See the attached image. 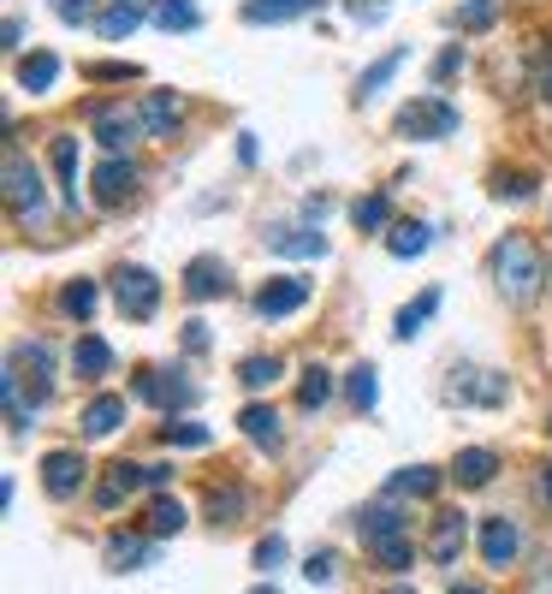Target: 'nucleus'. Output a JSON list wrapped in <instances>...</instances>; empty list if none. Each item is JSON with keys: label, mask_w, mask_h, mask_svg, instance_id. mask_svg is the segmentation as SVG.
I'll use <instances>...</instances> for the list:
<instances>
[{"label": "nucleus", "mask_w": 552, "mask_h": 594, "mask_svg": "<svg viewBox=\"0 0 552 594\" xmlns=\"http://www.w3.org/2000/svg\"><path fill=\"white\" fill-rule=\"evenodd\" d=\"M357 529H362V547L374 553V564H381V571H410V559H416L410 524H404V512H398L392 500L369 505V512L357 517Z\"/></svg>", "instance_id": "f257e3e1"}, {"label": "nucleus", "mask_w": 552, "mask_h": 594, "mask_svg": "<svg viewBox=\"0 0 552 594\" xmlns=\"http://www.w3.org/2000/svg\"><path fill=\"white\" fill-rule=\"evenodd\" d=\"M493 280H499V292L511 303H529L534 292H541L547 268H541V250H534L522 232H511V238L493 244Z\"/></svg>", "instance_id": "f03ea898"}, {"label": "nucleus", "mask_w": 552, "mask_h": 594, "mask_svg": "<svg viewBox=\"0 0 552 594\" xmlns=\"http://www.w3.org/2000/svg\"><path fill=\"white\" fill-rule=\"evenodd\" d=\"M7 381L31 404H42L54 393V345L48 339H19L12 345V363H7Z\"/></svg>", "instance_id": "7ed1b4c3"}, {"label": "nucleus", "mask_w": 552, "mask_h": 594, "mask_svg": "<svg viewBox=\"0 0 552 594\" xmlns=\"http://www.w3.org/2000/svg\"><path fill=\"white\" fill-rule=\"evenodd\" d=\"M463 125V113L446 96H416L398 108V137H452Z\"/></svg>", "instance_id": "20e7f679"}, {"label": "nucleus", "mask_w": 552, "mask_h": 594, "mask_svg": "<svg viewBox=\"0 0 552 594\" xmlns=\"http://www.w3.org/2000/svg\"><path fill=\"white\" fill-rule=\"evenodd\" d=\"M7 209L19 214V221H42V172L31 155L7 149Z\"/></svg>", "instance_id": "39448f33"}, {"label": "nucleus", "mask_w": 552, "mask_h": 594, "mask_svg": "<svg viewBox=\"0 0 552 594\" xmlns=\"http://www.w3.org/2000/svg\"><path fill=\"white\" fill-rule=\"evenodd\" d=\"M113 298H120V310L131 322H149V315L161 310V280H155L149 268H120L113 273Z\"/></svg>", "instance_id": "423d86ee"}, {"label": "nucleus", "mask_w": 552, "mask_h": 594, "mask_svg": "<svg viewBox=\"0 0 552 594\" xmlns=\"http://www.w3.org/2000/svg\"><path fill=\"white\" fill-rule=\"evenodd\" d=\"M131 399L155 404V411H179V404L196 399V386L179 381L172 369H143V374H131Z\"/></svg>", "instance_id": "0eeeda50"}, {"label": "nucleus", "mask_w": 552, "mask_h": 594, "mask_svg": "<svg viewBox=\"0 0 552 594\" xmlns=\"http://www.w3.org/2000/svg\"><path fill=\"white\" fill-rule=\"evenodd\" d=\"M95 202L101 209H120V202H131L137 197V161H131V155H108V161L95 167Z\"/></svg>", "instance_id": "6e6552de"}, {"label": "nucleus", "mask_w": 552, "mask_h": 594, "mask_svg": "<svg viewBox=\"0 0 552 594\" xmlns=\"http://www.w3.org/2000/svg\"><path fill=\"white\" fill-rule=\"evenodd\" d=\"M83 475H90V463H83V452H71V446L42 458V487H48L54 500H71L83 487Z\"/></svg>", "instance_id": "1a4fd4ad"}, {"label": "nucleus", "mask_w": 552, "mask_h": 594, "mask_svg": "<svg viewBox=\"0 0 552 594\" xmlns=\"http://www.w3.org/2000/svg\"><path fill=\"white\" fill-rule=\"evenodd\" d=\"M137 120H143V137H172V132H179V120H184L179 90H149L137 101Z\"/></svg>", "instance_id": "9d476101"}, {"label": "nucleus", "mask_w": 552, "mask_h": 594, "mask_svg": "<svg viewBox=\"0 0 552 594\" xmlns=\"http://www.w3.org/2000/svg\"><path fill=\"white\" fill-rule=\"evenodd\" d=\"M309 303V280H297V273H280V280H268L256 292V315H268V322H280V315H292Z\"/></svg>", "instance_id": "9b49d317"}, {"label": "nucleus", "mask_w": 552, "mask_h": 594, "mask_svg": "<svg viewBox=\"0 0 552 594\" xmlns=\"http://www.w3.org/2000/svg\"><path fill=\"white\" fill-rule=\"evenodd\" d=\"M522 553V535L511 517H482V559L493 564V571H511Z\"/></svg>", "instance_id": "f8f14e48"}, {"label": "nucleus", "mask_w": 552, "mask_h": 594, "mask_svg": "<svg viewBox=\"0 0 552 594\" xmlns=\"http://www.w3.org/2000/svg\"><path fill=\"white\" fill-rule=\"evenodd\" d=\"M268 250L273 256H292V262H315V256H327V238L315 226H273L268 232Z\"/></svg>", "instance_id": "ddd939ff"}, {"label": "nucleus", "mask_w": 552, "mask_h": 594, "mask_svg": "<svg viewBox=\"0 0 552 594\" xmlns=\"http://www.w3.org/2000/svg\"><path fill=\"white\" fill-rule=\"evenodd\" d=\"M137 487H149V463H131V458H120L113 463V475L101 482V494H95V505L101 512H113L125 494H137Z\"/></svg>", "instance_id": "4468645a"}, {"label": "nucleus", "mask_w": 552, "mask_h": 594, "mask_svg": "<svg viewBox=\"0 0 552 594\" xmlns=\"http://www.w3.org/2000/svg\"><path fill=\"white\" fill-rule=\"evenodd\" d=\"M95 137L108 143V155H125L131 143L143 137V120H137V113H113V108H95Z\"/></svg>", "instance_id": "2eb2a0df"}, {"label": "nucleus", "mask_w": 552, "mask_h": 594, "mask_svg": "<svg viewBox=\"0 0 552 594\" xmlns=\"http://www.w3.org/2000/svg\"><path fill=\"white\" fill-rule=\"evenodd\" d=\"M493 475H499V452H487V446H463L452 458V482L458 487H487Z\"/></svg>", "instance_id": "dca6fc26"}, {"label": "nucleus", "mask_w": 552, "mask_h": 594, "mask_svg": "<svg viewBox=\"0 0 552 594\" xmlns=\"http://www.w3.org/2000/svg\"><path fill=\"white\" fill-rule=\"evenodd\" d=\"M458 553H463V512H440L433 517V535H428V559L458 564Z\"/></svg>", "instance_id": "f3484780"}, {"label": "nucleus", "mask_w": 552, "mask_h": 594, "mask_svg": "<svg viewBox=\"0 0 552 594\" xmlns=\"http://www.w3.org/2000/svg\"><path fill=\"white\" fill-rule=\"evenodd\" d=\"M184 292H191L196 303L221 298L226 292V262H221V256H196V262L184 268Z\"/></svg>", "instance_id": "a211bd4d"}, {"label": "nucleus", "mask_w": 552, "mask_h": 594, "mask_svg": "<svg viewBox=\"0 0 552 594\" xmlns=\"http://www.w3.org/2000/svg\"><path fill=\"white\" fill-rule=\"evenodd\" d=\"M446 399H452V404H505V374H475V381L463 374V381L446 386Z\"/></svg>", "instance_id": "6ab92c4d"}, {"label": "nucleus", "mask_w": 552, "mask_h": 594, "mask_svg": "<svg viewBox=\"0 0 552 594\" xmlns=\"http://www.w3.org/2000/svg\"><path fill=\"white\" fill-rule=\"evenodd\" d=\"M322 0H244V24H285V19H303L315 12Z\"/></svg>", "instance_id": "aec40b11"}, {"label": "nucleus", "mask_w": 552, "mask_h": 594, "mask_svg": "<svg viewBox=\"0 0 552 594\" xmlns=\"http://www.w3.org/2000/svg\"><path fill=\"white\" fill-rule=\"evenodd\" d=\"M78 423H83V434H90V440H101V434H113V428L125 423V399H113V393L90 399V404H83V416H78Z\"/></svg>", "instance_id": "412c9836"}, {"label": "nucleus", "mask_w": 552, "mask_h": 594, "mask_svg": "<svg viewBox=\"0 0 552 594\" xmlns=\"http://www.w3.org/2000/svg\"><path fill=\"white\" fill-rule=\"evenodd\" d=\"M143 19H149V12H143V0H113V7L95 19V31L108 36V42H120V36H131V31H137Z\"/></svg>", "instance_id": "4be33fe9"}, {"label": "nucleus", "mask_w": 552, "mask_h": 594, "mask_svg": "<svg viewBox=\"0 0 552 594\" xmlns=\"http://www.w3.org/2000/svg\"><path fill=\"white\" fill-rule=\"evenodd\" d=\"M238 428L250 434V440L261 446V452H273V446H280V416H273V404H244Z\"/></svg>", "instance_id": "5701e85b"}, {"label": "nucleus", "mask_w": 552, "mask_h": 594, "mask_svg": "<svg viewBox=\"0 0 552 594\" xmlns=\"http://www.w3.org/2000/svg\"><path fill=\"white\" fill-rule=\"evenodd\" d=\"M433 487H440V470H428V463H416V470H398L386 482L392 500H433Z\"/></svg>", "instance_id": "b1692460"}, {"label": "nucleus", "mask_w": 552, "mask_h": 594, "mask_svg": "<svg viewBox=\"0 0 552 594\" xmlns=\"http://www.w3.org/2000/svg\"><path fill=\"white\" fill-rule=\"evenodd\" d=\"M71 369H78L83 381H101V374L113 369V351H108V339H95V333H83V339H78V351H71Z\"/></svg>", "instance_id": "393cba45"}, {"label": "nucleus", "mask_w": 552, "mask_h": 594, "mask_svg": "<svg viewBox=\"0 0 552 594\" xmlns=\"http://www.w3.org/2000/svg\"><path fill=\"white\" fill-rule=\"evenodd\" d=\"M12 78H19V90H31V96H36V90H54V78H60V60H54V54H24Z\"/></svg>", "instance_id": "a878e982"}, {"label": "nucleus", "mask_w": 552, "mask_h": 594, "mask_svg": "<svg viewBox=\"0 0 552 594\" xmlns=\"http://www.w3.org/2000/svg\"><path fill=\"white\" fill-rule=\"evenodd\" d=\"M149 553H155L149 535H113V541H108V564H113V571H137V564H149Z\"/></svg>", "instance_id": "bb28decb"}, {"label": "nucleus", "mask_w": 552, "mask_h": 594, "mask_svg": "<svg viewBox=\"0 0 552 594\" xmlns=\"http://www.w3.org/2000/svg\"><path fill=\"white\" fill-rule=\"evenodd\" d=\"M428 244H433V232H428L423 221H398V226L386 232V250L398 256V262H410V256H423Z\"/></svg>", "instance_id": "cd10ccee"}, {"label": "nucleus", "mask_w": 552, "mask_h": 594, "mask_svg": "<svg viewBox=\"0 0 552 594\" xmlns=\"http://www.w3.org/2000/svg\"><path fill=\"white\" fill-rule=\"evenodd\" d=\"M54 172H60V191H66V202H78L83 191H78V137H54Z\"/></svg>", "instance_id": "c85d7f7f"}, {"label": "nucleus", "mask_w": 552, "mask_h": 594, "mask_svg": "<svg viewBox=\"0 0 552 594\" xmlns=\"http://www.w3.org/2000/svg\"><path fill=\"white\" fill-rule=\"evenodd\" d=\"M95 303H101L95 280H66V285H60V310L71 315V322H90V315H95Z\"/></svg>", "instance_id": "c756f323"}, {"label": "nucleus", "mask_w": 552, "mask_h": 594, "mask_svg": "<svg viewBox=\"0 0 552 594\" xmlns=\"http://www.w3.org/2000/svg\"><path fill=\"white\" fill-rule=\"evenodd\" d=\"M404 60H410V48H386V54H381V60H374L369 71H362V83H357V96H362V101H369L374 90H386V83H392V71H398Z\"/></svg>", "instance_id": "7c9ffc66"}, {"label": "nucleus", "mask_w": 552, "mask_h": 594, "mask_svg": "<svg viewBox=\"0 0 552 594\" xmlns=\"http://www.w3.org/2000/svg\"><path fill=\"white\" fill-rule=\"evenodd\" d=\"M433 310H440V292H423L416 303H404V310H398V327H392V333H398V339H416V333L433 322Z\"/></svg>", "instance_id": "2f4dec72"}, {"label": "nucleus", "mask_w": 552, "mask_h": 594, "mask_svg": "<svg viewBox=\"0 0 552 594\" xmlns=\"http://www.w3.org/2000/svg\"><path fill=\"white\" fill-rule=\"evenodd\" d=\"M327 399H333V369L309 363V369H303V381H297V404H303V411H322Z\"/></svg>", "instance_id": "473e14b6"}, {"label": "nucleus", "mask_w": 552, "mask_h": 594, "mask_svg": "<svg viewBox=\"0 0 552 594\" xmlns=\"http://www.w3.org/2000/svg\"><path fill=\"white\" fill-rule=\"evenodd\" d=\"M184 529V500H172V494H161L149 505V535L161 541V535H179Z\"/></svg>", "instance_id": "72a5a7b5"}, {"label": "nucleus", "mask_w": 552, "mask_h": 594, "mask_svg": "<svg viewBox=\"0 0 552 594\" xmlns=\"http://www.w3.org/2000/svg\"><path fill=\"white\" fill-rule=\"evenodd\" d=\"M386 214H392V197H386V191H374V197H357V202H351L357 232H381V226H386Z\"/></svg>", "instance_id": "f704fd0d"}, {"label": "nucleus", "mask_w": 552, "mask_h": 594, "mask_svg": "<svg viewBox=\"0 0 552 594\" xmlns=\"http://www.w3.org/2000/svg\"><path fill=\"white\" fill-rule=\"evenodd\" d=\"M345 393H351V411H374V404H381V381H374V369L357 363L351 381H345Z\"/></svg>", "instance_id": "c9c22d12"}, {"label": "nucleus", "mask_w": 552, "mask_h": 594, "mask_svg": "<svg viewBox=\"0 0 552 594\" xmlns=\"http://www.w3.org/2000/svg\"><path fill=\"white\" fill-rule=\"evenodd\" d=\"M285 374V363L280 357H244V369H238V381L250 386V393H261V386H273Z\"/></svg>", "instance_id": "e433bc0d"}, {"label": "nucleus", "mask_w": 552, "mask_h": 594, "mask_svg": "<svg viewBox=\"0 0 552 594\" xmlns=\"http://www.w3.org/2000/svg\"><path fill=\"white\" fill-rule=\"evenodd\" d=\"M155 24H161V31H196V7L191 0H161V7H155Z\"/></svg>", "instance_id": "4c0bfd02"}, {"label": "nucleus", "mask_w": 552, "mask_h": 594, "mask_svg": "<svg viewBox=\"0 0 552 594\" xmlns=\"http://www.w3.org/2000/svg\"><path fill=\"white\" fill-rule=\"evenodd\" d=\"M209 512H214V524H238L244 517V487H214Z\"/></svg>", "instance_id": "58836bf2"}, {"label": "nucleus", "mask_w": 552, "mask_h": 594, "mask_svg": "<svg viewBox=\"0 0 552 594\" xmlns=\"http://www.w3.org/2000/svg\"><path fill=\"white\" fill-rule=\"evenodd\" d=\"M493 19H499V0H463V7H458V24H463V31H487Z\"/></svg>", "instance_id": "ea45409f"}, {"label": "nucleus", "mask_w": 552, "mask_h": 594, "mask_svg": "<svg viewBox=\"0 0 552 594\" xmlns=\"http://www.w3.org/2000/svg\"><path fill=\"white\" fill-rule=\"evenodd\" d=\"M83 78H90V83H131V78H137V66H120V60H90V66H83Z\"/></svg>", "instance_id": "a19ab883"}, {"label": "nucleus", "mask_w": 552, "mask_h": 594, "mask_svg": "<svg viewBox=\"0 0 552 594\" xmlns=\"http://www.w3.org/2000/svg\"><path fill=\"white\" fill-rule=\"evenodd\" d=\"M534 191V172H499V179H493V197H505V202H522Z\"/></svg>", "instance_id": "79ce46f5"}, {"label": "nucleus", "mask_w": 552, "mask_h": 594, "mask_svg": "<svg viewBox=\"0 0 552 594\" xmlns=\"http://www.w3.org/2000/svg\"><path fill=\"white\" fill-rule=\"evenodd\" d=\"M161 440L167 446H209V428H202V423H167Z\"/></svg>", "instance_id": "37998d69"}, {"label": "nucleus", "mask_w": 552, "mask_h": 594, "mask_svg": "<svg viewBox=\"0 0 552 594\" xmlns=\"http://www.w3.org/2000/svg\"><path fill=\"white\" fill-rule=\"evenodd\" d=\"M273 564H285V535H261L256 541V571H273Z\"/></svg>", "instance_id": "c03bdc74"}, {"label": "nucleus", "mask_w": 552, "mask_h": 594, "mask_svg": "<svg viewBox=\"0 0 552 594\" xmlns=\"http://www.w3.org/2000/svg\"><path fill=\"white\" fill-rule=\"evenodd\" d=\"M95 12V0H54V19L60 24H83Z\"/></svg>", "instance_id": "a18cd8bd"}, {"label": "nucleus", "mask_w": 552, "mask_h": 594, "mask_svg": "<svg viewBox=\"0 0 552 594\" xmlns=\"http://www.w3.org/2000/svg\"><path fill=\"white\" fill-rule=\"evenodd\" d=\"M303 576H309V583H333V576H339V559H333V553H315L309 564H303Z\"/></svg>", "instance_id": "49530a36"}, {"label": "nucleus", "mask_w": 552, "mask_h": 594, "mask_svg": "<svg viewBox=\"0 0 552 594\" xmlns=\"http://www.w3.org/2000/svg\"><path fill=\"white\" fill-rule=\"evenodd\" d=\"M463 66V42H452V48H446L440 54V60H433V83H446V78H452V71Z\"/></svg>", "instance_id": "de8ad7c7"}, {"label": "nucleus", "mask_w": 552, "mask_h": 594, "mask_svg": "<svg viewBox=\"0 0 552 594\" xmlns=\"http://www.w3.org/2000/svg\"><path fill=\"white\" fill-rule=\"evenodd\" d=\"M351 19H362V24H381V19H386V0H351Z\"/></svg>", "instance_id": "09e8293b"}, {"label": "nucleus", "mask_w": 552, "mask_h": 594, "mask_svg": "<svg viewBox=\"0 0 552 594\" xmlns=\"http://www.w3.org/2000/svg\"><path fill=\"white\" fill-rule=\"evenodd\" d=\"M184 351H209V327H202V322H191V327H184Z\"/></svg>", "instance_id": "8fccbe9b"}, {"label": "nucleus", "mask_w": 552, "mask_h": 594, "mask_svg": "<svg viewBox=\"0 0 552 594\" xmlns=\"http://www.w3.org/2000/svg\"><path fill=\"white\" fill-rule=\"evenodd\" d=\"M303 214H309V221H327V214H333V197H309V202H303Z\"/></svg>", "instance_id": "3c124183"}, {"label": "nucleus", "mask_w": 552, "mask_h": 594, "mask_svg": "<svg viewBox=\"0 0 552 594\" xmlns=\"http://www.w3.org/2000/svg\"><path fill=\"white\" fill-rule=\"evenodd\" d=\"M0 36H7L0 48H19V42H24V19H7V31H0Z\"/></svg>", "instance_id": "603ef678"}, {"label": "nucleus", "mask_w": 552, "mask_h": 594, "mask_svg": "<svg viewBox=\"0 0 552 594\" xmlns=\"http://www.w3.org/2000/svg\"><path fill=\"white\" fill-rule=\"evenodd\" d=\"M541 494H547V505H552V463L541 470Z\"/></svg>", "instance_id": "864d4df0"}, {"label": "nucleus", "mask_w": 552, "mask_h": 594, "mask_svg": "<svg viewBox=\"0 0 552 594\" xmlns=\"http://www.w3.org/2000/svg\"><path fill=\"white\" fill-rule=\"evenodd\" d=\"M452 594H487L482 583H452Z\"/></svg>", "instance_id": "5fc2aeb1"}, {"label": "nucleus", "mask_w": 552, "mask_h": 594, "mask_svg": "<svg viewBox=\"0 0 552 594\" xmlns=\"http://www.w3.org/2000/svg\"><path fill=\"white\" fill-rule=\"evenodd\" d=\"M250 594H280V589H250Z\"/></svg>", "instance_id": "6e6d98bb"}, {"label": "nucleus", "mask_w": 552, "mask_h": 594, "mask_svg": "<svg viewBox=\"0 0 552 594\" xmlns=\"http://www.w3.org/2000/svg\"><path fill=\"white\" fill-rule=\"evenodd\" d=\"M392 594H416V589H392Z\"/></svg>", "instance_id": "4d7b16f0"}]
</instances>
